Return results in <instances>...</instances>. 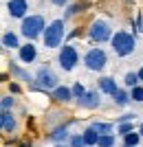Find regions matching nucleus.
Wrapping results in <instances>:
<instances>
[{
    "mask_svg": "<svg viewBox=\"0 0 143 147\" xmlns=\"http://www.w3.org/2000/svg\"><path fill=\"white\" fill-rule=\"evenodd\" d=\"M123 147H139V145H125V143H123Z\"/></svg>",
    "mask_w": 143,
    "mask_h": 147,
    "instance_id": "c9c22d12",
    "label": "nucleus"
},
{
    "mask_svg": "<svg viewBox=\"0 0 143 147\" xmlns=\"http://www.w3.org/2000/svg\"><path fill=\"white\" fill-rule=\"evenodd\" d=\"M68 138H70V132H68V125H66V123L53 127V132L49 134V141L51 143H68Z\"/></svg>",
    "mask_w": 143,
    "mask_h": 147,
    "instance_id": "4468645a",
    "label": "nucleus"
},
{
    "mask_svg": "<svg viewBox=\"0 0 143 147\" xmlns=\"http://www.w3.org/2000/svg\"><path fill=\"white\" fill-rule=\"evenodd\" d=\"M128 2H130V0H128Z\"/></svg>",
    "mask_w": 143,
    "mask_h": 147,
    "instance_id": "4c0bfd02",
    "label": "nucleus"
},
{
    "mask_svg": "<svg viewBox=\"0 0 143 147\" xmlns=\"http://www.w3.org/2000/svg\"><path fill=\"white\" fill-rule=\"evenodd\" d=\"M112 35H115V31H112L110 22L104 20V18L93 20L90 26H88V37H90L95 44H106V42H110Z\"/></svg>",
    "mask_w": 143,
    "mask_h": 147,
    "instance_id": "20e7f679",
    "label": "nucleus"
},
{
    "mask_svg": "<svg viewBox=\"0 0 143 147\" xmlns=\"http://www.w3.org/2000/svg\"><path fill=\"white\" fill-rule=\"evenodd\" d=\"M97 147H115V134H101Z\"/></svg>",
    "mask_w": 143,
    "mask_h": 147,
    "instance_id": "4be33fe9",
    "label": "nucleus"
},
{
    "mask_svg": "<svg viewBox=\"0 0 143 147\" xmlns=\"http://www.w3.org/2000/svg\"><path fill=\"white\" fill-rule=\"evenodd\" d=\"M51 99L57 103H70L75 99L73 94V86H57L55 90H51Z\"/></svg>",
    "mask_w": 143,
    "mask_h": 147,
    "instance_id": "9b49d317",
    "label": "nucleus"
},
{
    "mask_svg": "<svg viewBox=\"0 0 143 147\" xmlns=\"http://www.w3.org/2000/svg\"><path fill=\"white\" fill-rule=\"evenodd\" d=\"M0 125H2V132H5V134H13V132L18 129V121H16L11 110H2V114H0Z\"/></svg>",
    "mask_w": 143,
    "mask_h": 147,
    "instance_id": "ddd939ff",
    "label": "nucleus"
},
{
    "mask_svg": "<svg viewBox=\"0 0 143 147\" xmlns=\"http://www.w3.org/2000/svg\"><path fill=\"white\" fill-rule=\"evenodd\" d=\"M81 134H84V141H86V147H95L97 143H99V136H101L99 132H97V129L93 127V125H88V127L84 129Z\"/></svg>",
    "mask_w": 143,
    "mask_h": 147,
    "instance_id": "a211bd4d",
    "label": "nucleus"
},
{
    "mask_svg": "<svg viewBox=\"0 0 143 147\" xmlns=\"http://www.w3.org/2000/svg\"><path fill=\"white\" fill-rule=\"evenodd\" d=\"M86 88H84V84H81V81H75L73 84V94H75V101H77V99H81L84 97V94H86Z\"/></svg>",
    "mask_w": 143,
    "mask_h": 147,
    "instance_id": "393cba45",
    "label": "nucleus"
},
{
    "mask_svg": "<svg viewBox=\"0 0 143 147\" xmlns=\"http://www.w3.org/2000/svg\"><path fill=\"white\" fill-rule=\"evenodd\" d=\"M97 90L101 92V94H115V92L119 90L117 81L112 79V77H99V81H97Z\"/></svg>",
    "mask_w": 143,
    "mask_h": 147,
    "instance_id": "2eb2a0df",
    "label": "nucleus"
},
{
    "mask_svg": "<svg viewBox=\"0 0 143 147\" xmlns=\"http://www.w3.org/2000/svg\"><path fill=\"white\" fill-rule=\"evenodd\" d=\"M60 86V77L49 64L40 66V70L35 73V90H44V92H51Z\"/></svg>",
    "mask_w": 143,
    "mask_h": 147,
    "instance_id": "39448f33",
    "label": "nucleus"
},
{
    "mask_svg": "<svg viewBox=\"0 0 143 147\" xmlns=\"http://www.w3.org/2000/svg\"><path fill=\"white\" fill-rule=\"evenodd\" d=\"M51 2H53L55 7H68V2H70V0H51Z\"/></svg>",
    "mask_w": 143,
    "mask_h": 147,
    "instance_id": "c756f323",
    "label": "nucleus"
},
{
    "mask_svg": "<svg viewBox=\"0 0 143 147\" xmlns=\"http://www.w3.org/2000/svg\"><path fill=\"white\" fill-rule=\"evenodd\" d=\"M44 29H46V20H44V16L33 13V16H26V18L22 20V24H20V35L24 37V40L35 42L37 37L44 35Z\"/></svg>",
    "mask_w": 143,
    "mask_h": 147,
    "instance_id": "f03ea898",
    "label": "nucleus"
},
{
    "mask_svg": "<svg viewBox=\"0 0 143 147\" xmlns=\"http://www.w3.org/2000/svg\"><path fill=\"white\" fill-rule=\"evenodd\" d=\"M57 64L64 73H70L75 70V66L79 64V51L75 49L73 44H64L60 46V53H57Z\"/></svg>",
    "mask_w": 143,
    "mask_h": 147,
    "instance_id": "0eeeda50",
    "label": "nucleus"
},
{
    "mask_svg": "<svg viewBox=\"0 0 143 147\" xmlns=\"http://www.w3.org/2000/svg\"><path fill=\"white\" fill-rule=\"evenodd\" d=\"M77 105L84 110H97L101 105V92L99 90H88L81 99H77Z\"/></svg>",
    "mask_w": 143,
    "mask_h": 147,
    "instance_id": "1a4fd4ad",
    "label": "nucleus"
},
{
    "mask_svg": "<svg viewBox=\"0 0 143 147\" xmlns=\"http://www.w3.org/2000/svg\"><path fill=\"white\" fill-rule=\"evenodd\" d=\"M130 94H132V101H137V103H143V86H134V88H130Z\"/></svg>",
    "mask_w": 143,
    "mask_h": 147,
    "instance_id": "bb28decb",
    "label": "nucleus"
},
{
    "mask_svg": "<svg viewBox=\"0 0 143 147\" xmlns=\"http://www.w3.org/2000/svg\"><path fill=\"white\" fill-rule=\"evenodd\" d=\"M18 59L22 61V64H33V61L37 59V46L31 42V40H26V42L18 49Z\"/></svg>",
    "mask_w": 143,
    "mask_h": 147,
    "instance_id": "9d476101",
    "label": "nucleus"
},
{
    "mask_svg": "<svg viewBox=\"0 0 143 147\" xmlns=\"http://www.w3.org/2000/svg\"><path fill=\"white\" fill-rule=\"evenodd\" d=\"M84 66H86L88 70H93V73H101V70L108 66V53L101 49V46L88 49L86 55H84Z\"/></svg>",
    "mask_w": 143,
    "mask_h": 147,
    "instance_id": "423d86ee",
    "label": "nucleus"
},
{
    "mask_svg": "<svg viewBox=\"0 0 143 147\" xmlns=\"http://www.w3.org/2000/svg\"><path fill=\"white\" fill-rule=\"evenodd\" d=\"M139 132H141V136H143V123H141V125H139Z\"/></svg>",
    "mask_w": 143,
    "mask_h": 147,
    "instance_id": "f704fd0d",
    "label": "nucleus"
},
{
    "mask_svg": "<svg viewBox=\"0 0 143 147\" xmlns=\"http://www.w3.org/2000/svg\"><path fill=\"white\" fill-rule=\"evenodd\" d=\"M9 92H11V94H18V92H20V86H18V84H9Z\"/></svg>",
    "mask_w": 143,
    "mask_h": 147,
    "instance_id": "7c9ffc66",
    "label": "nucleus"
},
{
    "mask_svg": "<svg viewBox=\"0 0 143 147\" xmlns=\"http://www.w3.org/2000/svg\"><path fill=\"white\" fill-rule=\"evenodd\" d=\"M110 44H112V51H115L117 57H128L137 49V35H132L128 31H117V33L112 35Z\"/></svg>",
    "mask_w": 143,
    "mask_h": 147,
    "instance_id": "7ed1b4c3",
    "label": "nucleus"
},
{
    "mask_svg": "<svg viewBox=\"0 0 143 147\" xmlns=\"http://www.w3.org/2000/svg\"><path fill=\"white\" fill-rule=\"evenodd\" d=\"M70 147H86V141H84V134H70L68 138Z\"/></svg>",
    "mask_w": 143,
    "mask_h": 147,
    "instance_id": "5701e85b",
    "label": "nucleus"
},
{
    "mask_svg": "<svg viewBox=\"0 0 143 147\" xmlns=\"http://www.w3.org/2000/svg\"><path fill=\"white\" fill-rule=\"evenodd\" d=\"M0 105H2V110H11L13 105H16V99H13L11 94H5L2 101H0Z\"/></svg>",
    "mask_w": 143,
    "mask_h": 147,
    "instance_id": "cd10ccee",
    "label": "nucleus"
},
{
    "mask_svg": "<svg viewBox=\"0 0 143 147\" xmlns=\"http://www.w3.org/2000/svg\"><path fill=\"white\" fill-rule=\"evenodd\" d=\"M141 18H143V11H141Z\"/></svg>",
    "mask_w": 143,
    "mask_h": 147,
    "instance_id": "e433bc0d",
    "label": "nucleus"
},
{
    "mask_svg": "<svg viewBox=\"0 0 143 147\" xmlns=\"http://www.w3.org/2000/svg\"><path fill=\"white\" fill-rule=\"evenodd\" d=\"M90 125H93L99 134H112V132H115V125H112V123H106V121H93Z\"/></svg>",
    "mask_w": 143,
    "mask_h": 147,
    "instance_id": "6ab92c4d",
    "label": "nucleus"
},
{
    "mask_svg": "<svg viewBox=\"0 0 143 147\" xmlns=\"http://www.w3.org/2000/svg\"><path fill=\"white\" fill-rule=\"evenodd\" d=\"M22 44H20V37L18 33H13V31H5L2 33V49L5 51H18Z\"/></svg>",
    "mask_w": 143,
    "mask_h": 147,
    "instance_id": "dca6fc26",
    "label": "nucleus"
},
{
    "mask_svg": "<svg viewBox=\"0 0 143 147\" xmlns=\"http://www.w3.org/2000/svg\"><path fill=\"white\" fill-rule=\"evenodd\" d=\"M7 13L13 20H24L29 16V0H7Z\"/></svg>",
    "mask_w": 143,
    "mask_h": 147,
    "instance_id": "6e6552de",
    "label": "nucleus"
},
{
    "mask_svg": "<svg viewBox=\"0 0 143 147\" xmlns=\"http://www.w3.org/2000/svg\"><path fill=\"white\" fill-rule=\"evenodd\" d=\"M137 73H139V77H141V81H143V66H141V68H139Z\"/></svg>",
    "mask_w": 143,
    "mask_h": 147,
    "instance_id": "72a5a7b5",
    "label": "nucleus"
},
{
    "mask_svg": "<svg viewBox=\"0 0 143 147\" xmlns=\"http://www.w3.org/2000/svg\"><path fill=\"white\" fill-rule=\"evenodd\" d=\"M112 101H115V105H119V108H125V105L132 101L130 88H128V90H125V88H119V90L112 94Z\"/></svg>",
    "mask_w": 143,
    "mask_h": 147,
    "instance_id": "f3484780",
    "label": "nucleus"
},
{
    "mask_svg": "<svg viewBox=\"0 0 143 147\" xmlns=\"http://www.w3.org/2000/svg\"><path fill=\"white\" fill-rule=\"evenodd\" d=\"M18 147H33V145H31V143H26V141H22V143H20Z\"/></svg>",
    "mask_w": 143,
    "mask_h": 147,
    "instance_id": "2f4dec72",
    "label": "nucleus"
},
{
    "mask_svg": "<svg viewBox=\"0 0 143 147\" xmlns=\"http://www.w3.org/2000/svg\"><path fill=\"white\" fill-rule=\"evenodd\" d=\"M139 84H141L139 73H125V77H123V86L125 88H134V86H139Z\"/></svg>",
    "mask_w": 143,
    "mask_h": 147,
    "instance_id": "412c9836",
    "label": "nucleus"
},
{
    "mask_svg": "<svg viewBox=\"0 0 143 147\" xmlns=\"http://www.w3.org/2000/svg\"><path fill=\"white\" fill-rule=\"evenodd\" d=\"M55 147H70L68 143H55Z\"/></svg>",
    "mask_w": 143,
    "mask_h": 147,
    "instance_id": "473e14b6",
    "label": "nucleus"
},
{
    "mask_svg": "<svg viewBox=\"0 0 143 147\" xmlns=\"http://www.w3.org/2000/svg\"><path fill=\"white\" fill-rule=\"evenodd\" d=\"M9 70H11V75L16 77L18 81H24V84H31L33 88H35V75H31L29 70H24V68H20L16 61H9Z\"/></svg>",
    "mask_w": 143,
    "mask_h": 147,
    "instance_id": "f8f14e48",
    "label": "nucleus"
},
{
    "mask_svg": "<svg viewBox=\"0 0 143 147\" xmlns=\"http://www.w3.org/2000/svg\"><path fill=\"white\" fill-rule=\"evenodd\" d=\"M139 114H132V112H128V114H121V117L117 119V123H125V121H137Z\"/></svg>",
    "mask_w": 143,
    "mask_h": 147,
    "instance_id": "c85d7f7f",
    "label": "nucleus"
},
{
    "mask_svg": "<svg viewBox=\"0 0 143 147\" xmlns=\"http://www.w3.org/2000/svg\"><path fill=\"white\" fill-rule=\"evenodd\" d=\"M134 129V121H125V123H117V134H128Z\"/></svg>",
    "mask_w": 143,
    "mask_h": 147,
    "instance_id": "b1692460",
    "label": "nucleus"
},
{
    "mask_svg": "<svg viewBox=\"0 0 143 147\" xmlns=\"http://www.w3.org/2000/svg\"><path fill=\"white\" fill-rule=\"evenodd\" d=\"M64 37H66V20L57 18V20H53V22L46 24L42 40H44V46H46V49H60L62 42H64Z\"/></svg>",
    "mask_w": 143,
    "mask_h": 147,
    "instance_id": "f257e3e1",
    "label": "nucleus"
},
{
    "mask_svg": "<svg viewBox=\"0 0 143 147\" xmlns=\"http://www.w3.org/2000/svg\"><path fill=\"white\" fill-rule=\"evenodd\" d=\"M79 9H86V5H68L66 13H64V20H68V18H73L75 13H79Z\"/></svg>",
    "mask_w": 143,
    "mask_h": 147,
    "instance_id": "a878e982",
    "label": "nucleus"
},
{
    "mask_svg": "<svg viewBox=\"0 0 143 147\" xmlns=\"http://www.w3.org/2000/svg\"><path fill=\"white\" fill-rule=\"evenodd\" d=\"M141 132H139V129H132V132H128V134L123 136V143L125 145H139V143H141Z\"/></svg>",
    "mask_w": 143,
    "mask_h": 147,
    "instance_id": "aec40b11",
    "label": "nucleus"
}]
</instances>
